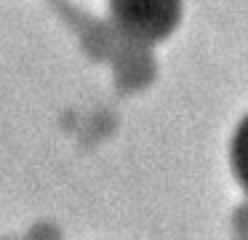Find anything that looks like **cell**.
I'll use <instances>...</instances> for the list:
<instances>
[{
	"mask_svg": "<svg viewBox=\"0 0 248 240\" xmlns=\"http://www.w3.org/2000/svg\"><path fill=\"white\" fill-rule=\"evenodd\" d=\"M109 21L123 37L136 43L166 40L182 21V0H107Z\"/></svg>",
	"mask_w": 248,
	"mask_h": 240,
	"instance_id": "6da1fadb",
	"label": "cell"
},
{
	"mask_svg": "<svg viewBox=\"0 0 248 240\" xmlns=\"http://www.w3.org/2000/svg\"><path fill=\"white\" fill-rule=\"evenodd\" d=\"M115 67V80L123 94H134L152 83L155 78V56L147 43H136L128 37H120L109 56Z\"/></svg>",
	"mask_w": 248,
	"mask_h": 240,
	"instance_id": "7a4b0ae2",
	"label": "cell"
},
{
	"mask_svg": "<svg viewBox=\"0 0 248 240\" xmlns=\"http://www.w3.org/2000/svg\"><path fill=\"white\" fill-rule=\"evenodd\" d=\"M230 165L232 176L248 195V115L237 123L235 133L230 139Z\"/></svg>",
	"mask_w": 248,
	"mask_h": 240,
	"instance_id": "3957f363",
	"label": "cell"
},
{
	"mask_svg": "<svg viewBox=\"0 0 248 240\" xmlns=\"http://www.w3.org/2000/svg\"><path fill=\"white\" fill-rule=\"evenodd\" d=\"M22 240H64V235H62V229L56 227V224L38 222L27 229V235H24Z\"/></svg>",
	"mask_w": 248,
	"mask_h": 240,
	"instance_id": "277c9868",
	"label": "cell"
},
{
	"mask_svg": "<svg viewBox=\"0 0 248 240\" xmlns=\"http://www.w3.org/2000/svg\"><path fill=\"white\" fill-rule=\"evenodd\" d=\"M232 227H235L237 232H240V238H246V240H248V203L235 213V219H232Z\"/></svg>",
	"mask_w": 248,
	"mask_h": 240,
	"instance_id": "5b68a950",
	"label": "cell"
},
{
	"mask_svg": "<svg viewBox=\"0 0 248 240\" xmlns=\"http://www.w3.org/2000/svg\"><path fill=\"white\" fill-rule=\"evenodd\" d=\"M0 240H22V238H11V235H6V238H0Z\"/></svg>",
	"mask_w": 248,
	"mask_h": 240,
	"instance_id": "8992f818",
	"label": "cell"
}]
</instances>
